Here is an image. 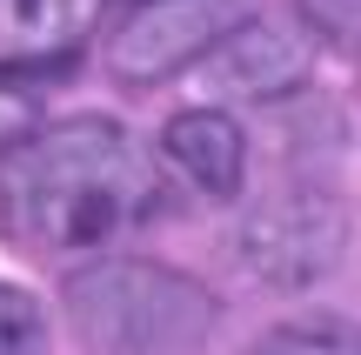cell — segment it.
Listing matches in <instances>:
<instances>
[{"instance_id": "8", "label": "cell", "mask_w": 361, "mask_h": 355, "mask_svg": "<svg viewBox=\"0 0 361 355\" xmlns=\"http://www.w3.org/2000/svg\"><path fill=\"white\" fill-rule=\"evenodd\" d=\"M255 355H361V329L341 315H308V322H281L255 342Z\"/></svg>"}, {"instance_id": "11", "label": "cell", "mask_w": 361, "mask_h": 355, "mask_svg": "<svg viewBox=\"0 0 361 355\" xmlns=\"http://www.w3.org/2000/svg\"><path fill=\"white\" fill-rule=\"evenodd\" d=\"M295 13L322 47H355L361 54V0H295Z\"/></svg>"}, {"instance_id": "7", "label": "cell", "mask_w": 361, "mask_h": 355, "mask_svg": "<svg viewBox=\"0 0 361 355\" xmlns=\"http://www.w3.org/2000/svg\"><path fill=\"white\" fill-rule=\"evenodd\" d=\"M107 0H0V54L13 67H54L101 27Z\"/></svg>"}, {"instance_id": "2", "label": "cell", "mask_w": 361, "mask_h": 355, "mask_svg": "<svg viewBox=\"0 0 361 355\" xmlns=\"http://www.w3.org/2000/svg\"><path fill=\"white\" fill-rule=\"evenodd\" d=\"M67 308L94 355H201L221 302L161 262H87L67 275Z\"/></svg>"}, {"instance_id": "6", "label": "cell", "mask_w": 361, "mask_h": 355, "mask_svg": "<svg viewBox=\"0 0 361 355\" xmlns=\"http://www.w3.org/2000/svg\"><path fill=\"white\" fill-rule=\"evenodd\" d=\"M161 168L180 174L201 201H234L247 181V134L228 107H180L161 128Z\"/></svg>"}, {"instance_id": "3", "label": "cell", "mask_w": 361, "mask_h": 355, "mask_svg": "<svg viewBox=\"0 0 361 355\" xmlns=\"http://www.w3.org/2000/svg\"><path fill=\"white\" fill-rule=\"evenodd\" d=\"M228 27H234L228 0H128L121 27L107 34V67L128 88H161V80L201 67Z\"/></svg>"}, {"instance_id": "5", "label": "cell", "mask_w": 361, "mask_h": 355, "mask_svg": "<svg viewBox=\"0 0 361 355\" xmlns=\"http://www.w3.org/2000/svg\"><path fill=\"white\" fill-rule=\"evenodd\" d=\"M348 222L328 195H288L247 222V262L268 282H314L322 268H335Z\"/></svg>"}, {"instance_id": "4", "label": "cell", "mask_w": 361, "mask_h": 355, "mask_svg": "<svg viewBox=\"0 0 361 355\" xmlns=\"http://www.w3.org/2000/svg\"><path fill=\"white\" fill-rule=\"evenodd\" d=\"M194 74L214 101H281L314 74V34L295 20H274V13L234 20Z\"/></svg>"}, {"instance_id": "9", "label": "cell", "mask_w": 361, "mask_h": 355, "mask_svg": "<svg viewBox=\"0 0 361 355\" xmlns=\"http://www.w3.org/2000/svg\"><path fill=\"white\" fill-rule=\"evenodd\" d=\"M47 128V101H40V80L20 74L13 61H0V155L20 148L27 134Z\"/></svg>"}, {"instance_id": "1", "label": "cell", "mask_w": 361, "mask_h": 355, "mask_svg": "<svg viewBox=\"0 0 361 355\" xmlns=\"http://www.w3.org/2000/svg\"><path fill=\"white\" fill-rule=\"evenodd\" d=\"M168 208V168L121 121L67 114L0 155V222L40 255H101Z\"/></svg>"}, {"instance_id": "10", "label": "cell", "mask_w": 361, "mask_h": 355, "mask_svg": "<svg viewBox=\"0 0 361 355\" xmlns=\"http://www.w3.org/2000/svg\"><path fill=\"white\" fill-rule=\"evenodd\" d=\"M0 355H47V315L34 295L0 282Z\"/></svg>"}]
</instances>
